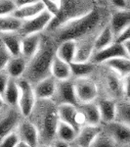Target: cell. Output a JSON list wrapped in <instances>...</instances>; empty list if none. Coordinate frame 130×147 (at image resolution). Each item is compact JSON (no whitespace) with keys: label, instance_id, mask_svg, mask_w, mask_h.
Listing matches in <instances>:
<instances>
[{"label":"cell","instance_id":"cell-29","mask_svg":"<svg viewBox=\"0 0 130 147\" xmlns=\"http://www.w3.org/2000/svg\"><path fill=\"white\" fill-rule=\"evenodd\" d=\"M23 21L14 15L0 16V34L9 32H19L22 28Z\"/></svg>","mask_w":130,"mask_h":147},{"label":"cell","instance_id":"cell-39","mask_svg":"<svg viewBox=\"0 0 130 147\" xmlns=\"http://www.w3.org/2000/svg\"><path fill=\"white\" fill-rule=\"evenodd\" d=\"M10 80H11V78L8 76V74L6 73L5 70L0 72V94H1V95H3L4 91H5Z\"/></svg>","mask_w":130,"mask_h":147},{"label":"cell","instance_id":"cell-43","mask_svg":"<svg viewBox=\"0 0 130 147\" xmlns=\"http://www.w3.org/2000/svg\"><path fill=\"white\" fill-rule=\"evenodd\" d=\"M37 1H38V0H14V2H15L17 8H19V7L25 6V5H29V4H32V3L37 2Z\"/></svg>","mask_w":130,"mask_h":147},{"label":"cell","instance_id":"cell-12","mask_svg":"<svg viewBox=\"0 0 130 147\" xmlns=\"http://www.w3.org/2000/svg\"><path fill=\"white\" fill-rule=\"evenodd\" d=\"M58 116L61 122L74 127L75 129L79 130L82 127V123L80 121L78 108L72 104H61L57 106Z\"/></svg>","mask_w":130,"mask_h":147},{"label":"cell","instance_id":"cell-15","mask_svg":"<svg viewBox=\"0 0 130 147\" xmlns=\"http://www.w3.org/2000/svg\"><path fill=\"white\" fill-rule=\"evenodd\" d=\"M102 134V129L99 125H84L80 127L75 139V145L78 147H90L95 139Z\"/></svg>","mask_w":130,"mask_h":147},{"label":"cell","instance_id":"cell-20","mask_svg":"<svg viewBox=\"0 0 130 147\" xmlns=\"http://www.w3.org/2000/svg\"><path fill=\"white\" fill-rule=\"evenodd\" d=\"M42 34H34L23 36L22 38V56L25 60H29L38 51L42 41Z\"/></svg>","mask_w":130,"mask_h":147},{"label":"cell","instance_id":"cell-28","mask_svg":"<svg viewBox=\"0 0 130 147\" xmlns=\"http://www.w3.org/2000/svg\"><path fill=\"white\" fill-rule=\"evenodd\" d=\"M115 41V34H113L110 25L107 24V25L99 32V34H97V36L95 38V43H94L95 52L106 48V47L111 45V44L113 43Z\"/></svg>","mask_w":130,"mask_h":147},{"label":"cell","instance_id":"cell-21","mask_svg":"<svg viewBox=\"0 0 130 147\" xmlns=\"http://www.w3.org/2000/svg\"><path fill=\"white\" fill-rule=\"evenodd\" d=\"M117 102L113 98H103L97 102L102 122L109 124L115 121Z\"/></svg>","mask_w":130,"mask_h":147},{"label":"cell","instance_id":"cell-27","mask_svg":"<svg viewBox=\"0 0 130 147\" xmlns=\"http://www.w3.org/2000/svg\"><path fill=\"white\" fill-rule=\"evenodd\" d=\"M104 65L108 69L121 77L122 79L130 75V59L128 57H117L106 62Z\"/></svg>","mask_w":130,"mask_h":147},{"label":"cell","instance_id":"cell-51","mask_svg":"<svg viewBox=\"0 0 130 147\" xmlns=\"http://www.w3.org/2000/svg\"><path fill=\"white\" fill-rule=\"evenodd\" d=\"M72 147H78V146H77V145H74V146H72Z\"/></svg>","mask_w":130,"mask_h":147},{"label":"cell","instance_id":"cell-41","mask_svg":"<svg viewBox=\"0 0 130 147\" xmlns=\"http://www.w3.org/2000/svg\"><path fill=\"white\" fill-rule=\"evenodd\" d=\"M123 96L130 100V75L123 78Z\"/></svg>","mask_w":130,"mask_h":147},{"label":"cell","instance_id":"cell-33","mask_svg":"<svg viewBox=\"0 0 130 147\" xmlns=\"http://www.w3.org/2000/svg\"><path fill=\"white\" fill-rule=\"evenodd\" d=\"M115 121L130 127V100L120 101L117 103Z\"/></svg>","mask_w":130,"mask_h":147},{"label":"cell","instance_id":"cell-6","mask_svg":"<svg viewBox=\"0 0 130 147\" xmlns=\"http://www.w3.org/2000/svg\"><path fill=\"white\" fill-rule=\"evenodd\" d=\"M53 19V15H51L47 11H43L42 13H40L39 15L35 16L34 18L23 21L22 28H21L19 34L22 36L34 34H43V32L47 30Z\"/></svg>","mask_w":130,"mask_h":147},{"label":"cell","instance_id":"cell-31","mask_svg":"<svg viewBox=\"0 0 130 147\" xmlns=\"http://www.w3.org/2000/svg\"><path fill=\"white\" fill-rule=\"evenodd\" d=\"M3 98L5 104L11 107H18L20 99V89H19L17 80L11 79L3 93Z\"/></svg>","mask_w":130,"mask_h":147},{"label":"cell","instance_id":"cell-49","mask_svg":"<svg viewBox=\"0 0 130 147\" xmlns=\"http://www.w3.org/2000/svg\"><path fill=\"white\" fill-rule=\"evenodd\" d=\"M95 1H96L97 4H101L103 2V0H95Z\"/></svg>","mask_w":130,"mask_h":147},{"label":"cell","instance_id":"cell-45","mask_svg":"<svg viewBox=\"0 0 130 147\" xmlns=\"http://www.w3.org/2000/svg\"><path fill=\"white\" fill-rule=\"evenodd\" d=\"M123 47L125 49V52H126V55L127 57L130 59V40H127V41L123 42Z\"/></svg>","mask_w":130,"mask_h":147},{"label":"cell","instance_id":"cell-9","mask_svg":"<svg viewBox=\"0 0 130 147\" xmlns=\"http://www.w3.org/2000/svg\"><path fill=\"white\" fill-rule=\"evenodd\" d=\"M53 102L56 105L61 104H72L78 106V100L76 98L74 89V84L72 80L58 82L55 95L53 97Z\"/></svg>","mask_w":130,"mask_h":147},{"label":"cell","instance_id":"cell-1","mask_svg":"<svg viewBox=\"0 0 130 147\" xmlns=\"http://www.w3.org/2000/svg\"><path fill=\"white\" fill-rule=\"evenodd\" d=\"M105 21V12L100 7L96 6L89 13L62 24L52 32H49V34H51L57 44L66 40L78 41L85 37L98 34L99 32L109 24V22Z\"/></svg>","mask_w":130,"mask_h":147},{"label":"cell","instance_id":"cell-8","mask_svg":"<svg viewBox=\"0 0 130 147\" xmlns=\"http://www.w3.org/2000/svg\"><path fill=\"white\" fill-rule=\"evenodd\" d=\"M76 98L79 104L90 103L96 100L98 96V87L94 80L89 78L75 79L74 80Z\"/></svg>","mask_w":130,"mask_h":147},{"label":"cell","instance_id":"cell-50","mask_svg":"<svg viewBox=\"0 0 130 147\" xmlns=\"http://www.w3.org/2000/svg\"><path fill=\"white\" fill-rule=\"evenodd\" d=\"M53 1H55V2H58V3H60V1H61V0H53Z\"/></svg>","mask_w":130,"mask_h":147},{"label":"cell","instance_id":"cell-13","mask_svg":"<svg viewBox=\"0 0 130 147\" xmlns=\"http://www.w3.org/2000/svg\"><path fill=\"white\" fill-rule=\"evenodd\" d=\"M58 80L52 76L39 80L34 84V92L37 100H51L53 99L57 89Z\"/></svg>","mask_w":130,"mask_h":147},{"label":"cell","instance_id":"cell-35","mask_svg":"<svg viewBox=\"0 0 130 147\" xmlns=\"http://www.w3.org/2000/svg\"><path fill=\"white\" fill-rule=\"evenodd\" d=\"M17 9L14 0H0V16L13 15Z\"/></svg>","mask_w":130,"mask_h":147},{"label":"cell","instance_id":"cell-23","mask_svg":"<svg viewBox=\"0 0 130 147\" xmlns=\"http://www.w3.org/2000/svg\"><path fill=\"white\" fill-rule=\"evenodd\" d=\"M105 84L108 92H110L111 96L113 98L123 95V79L110 69L106 74Z\"/></svg>","mask_w":130,"mask_h":147},{"label":"cell","instance_id":"cell-38","mask_svg":"<svg viewBox=\"0 0 130 147\" xmlns=\"http://www.w3.org/2000/svg\"><path fill=\"white\" fill-rule=\"evenodd\" d=\"M11 55L9 54V52L7 51V49L4 47L3 44L0 42V72L4 71L6 69V66L8 64L9 60L11 59Z\"/></svg>","mask_w":130,"mask_h":147},{"label":"cell","instance_id":"cell-4","mask_svg":"<svg viewBox=\"0 0 130 147\" xmlns=\"http://www.w3.org/2000/svg\"><path fill=\"white\" fill-rule=\"evenodd\" d=\"M96 4L95 0H61L60 14L57 17H54L46 32L48 34L52 32L67 21L89 13L95 8Z\"/></svg>","mask_w":130,"mask_h":147},{"label":"cell","instance_id":"cell-18","mask_svg":"<svg viewBox=\"0 0 130 147\" xmlns=\"http://www.w3.org/2000/svg\"><path fill=\"white\" fill-rule=\"evenodd\" d=\"M22 38L23 36L19 32L0 34V42L12 57L22 56Z\"/></svg>","mask_w":130,"mask_h":147},{"label":"cell","instance_id":"cell-2","mask_svg":"<svg viewBox=\"0 0 130 147\" xmlns=\"http://www.w3.org/2000/svg\"><path fill=\"white\" fill-rule=\"evenodd\" d=\"M58 44L50 35H44L38 51L27 61V67L23 78L32 85L51 76V65L56 56Z\"/></svg>","mask_w":130,"mask_h":147},{"label":"cell","instance_id":"cell-42","mask_svg":"<svg viewBox=\"0 0 130 147\" xmlns=\"http://www.w3.org/2000/svg\"><path fill=\"white\" fill-rule=\"evenodd\" d=\"M110 3L115 7V10L119 9H127V4H128V0H108Z\"/></svg>","mask_w":130,"mask_h":147},{"label":"cell","instance_id":"cell-24","mask_svg":"<svg viewBox=\"0 0 130 147\" xmlns=\"http://www.w3.org/2000/svg\"><path fill=\"white\" fill-rule=\"evenodd\" d=\"M51 76L58 82L70 80L72 76L70 64L65 62V61H62L57 56H55L51 65Z\"/></svg>","mask_w":130,"mask_h":147},{"label":"cell","instance_id":"cell-7","mask_svg":"<svg viewBox=\"0 0 130 147\" xmlns=\"http://www.w3.org/2000/svg\"><path fill=\"white\" fill-rule=\"evenodd\" d=\"M22 117L19 108L8 106V109L0 110V139L15 131L22 121Z\"/></svg>","mask_w":130,"mask_h":147},{"label":"cell","instance_id":"cell-16","mask_svg":"<svg viewBox=\"0 0 130 147\" xmlns=\"http://www.w3.org/2000/svg\"><path fill=\"white\" fill-rule=\"evenodd\" d=\"M109 25L112 28L115 36L117 37L130 26V10L129 9L115 10L109 19Z\"/></svg>","mask_w":130,"mask_h":147},{"label":"cell","instance_id":"cell-22","mask_svg":"<svg viewBox=\"0 0 130 147\" xmlns=\"http://www.w3.org/2000/svg\"><path fill=\"white\" fill-rule=\"evenodd\" d=\"M27 67V60H25L23 56L11 57L8 64L6 66V73L13 80H18L23 77Z\"/></svg>","mask_w":130,"mask_h":147},{"label":"cell","instance_id":"cell-3","mask_svg":"<svg viewBox=\"0 0 130 147\" xmlns=\"http://www.w3.org/2000/svg\"><path fill=\"white\" fill-rule=\"evenodd\" d=\"M40 102L37 112V124H34L38 129L40 140L46 143H51L56 138L57 127L60 122L56 104L50 100H38ZM36 106V105H35Z\"/></svg>","mask_w":130,"mask_h":147},{"label":"cell","instance_id":"cell-26","mask_svg":"<svg viewBox=\"0 0 130 147\" xmlns=\"http://www.w3.org/2000/svg\"><path fill=\"white\" fill-rule=\"evenodd\" d=\"M43 11H45V8H44L42 2L38 0L37 2H34V3L29 4V5L19 7V8L16 9L13 15L18 19H20L21 21H25L39 15Z\"/></svg>","mask_w":130,"mask_h":147},{"label":"cell","instance_id":"cell-48","mask_svg":"<svg viewBox=\"0 0 130 147\" xmlns=\"http://www.w3.org/2000/svg\"><path fill=\"white\" fill-rule=\"evenodd\" d=\"M16 147H30V146H28L27 144H25V143H23V142L20 141V142H19V144Z\"/></svg>","mask_w":130,"mask_h":147},{"label":"cell","instance_id":"cell-34","mask_svg":"<svg viewBox=\"0 0 130 147\" xmlns=\"http://www.w3.org/2000/svg\"><path fill=\"white\" fill-rule=\"evenodd\" d=\"M117 146V142L111 137L109 134H101L97 138L95 139V141L92 143V145L90 147H115Z\"/></svg>","mask_w":130,"mask_h":147},{"label":"cell","instance_id":"cell-14","mask_svg":"<svg viewBox=\"0 0 130 147\" xmlns=\"http://www.w3.org/2000/svg\"><path fill=\"white\" fill-rule=\"evenodd\" d=\"M77 108H78V113L82 125H99L100 123L102 122L100 112H99V108L97 106L96 102L79 104L77 106Z\"/></svg>","mask_w":130,"mask_h":147},{"label":"cell","instance_id":"cell-32","mask_svg":"<svg viewBox=\"0 0 130 147\" xmlns=\"http://www.w3.org/2000/svg\"><path fill=\"white\" fill-rule=\"evenodd\" d=\"M72 76L75 79H82V78H89L94 72L95 64L89 62H72L70 64Z\"/></svg>","mask_w":130,"mask_h":147},{"label":"cell","instance_id":"cell-36","mask_svg":"<svg viewBox=\"0 0 130 147\" xmlns=\"http://www.w3.org/2000/svg\"><path fill=\"white\" fill-rule=\"evenodd\" d=\"M20 142L18 134L16 131L9 134L8 136L0 139V147H16Z\"/></svg>","mask_w":130,"mask_h":147},{"label":"cell","instance_id":"cell-10","mask_svg":"<svg viewBox=\"0 0 130 147\" xmlns=\"http://www.w3.org/2000/svg\"><path fill=\"white\" fill-rule=\"evenodd\" d=\"M20 141L30 147H37L40 143V134L38 129L34 123L28 120H22L16 129Z\"/></svg>","mask_w":130,"mask_h":147},{"label":"cell","instance_id":"cell-37","mask_svg":"<svg viewBox=\"0 0 130 147\" xmlns=\"http://www.w3.org/2000/svg\"><path fill=\"white\" fill-rule=\"evenodd\" d=\"M40 1L43 4L44 8H45V11L49 12L54 17H57V16L60 14V11H61L60 3L53 1V0H40Z\"/></svg>","mask_w":130,"mask_h":147},{"label":"cell","instance_id":"cell-25","mask_svg":"<svg viewBox=\"0 0 130 147\" xmlns=\"http://www.w3.org/2000/svg\"><path fill=\"white\" fill-rule=\"evenodd\" d=\"M75 53H76V41L75 40H66V41L58 43L57 45L56 56L68 64L74 62Z\"/></svg>","mask_w":130,"mask_h":147},{"label":"cell","instance_id":"cell-30","mask_svg":"<svg viewBox=\"0 0 130 147\" xmlns=\"http://www.w3.org/2000/svg\"><path fill=\"white\" fill-rule=\"evenodd\" d=\"M77 134H78V130L75 129L74 127L60 121L58 127H57L56 139H60V140L68 142V143L70 144L75 141L77 137Z\"/></svg>","mask_w":130,"mask_h":147},{"label":"cell","instance_id":"cell-19","mask_svg":"<svg viewBox=\"0 0 130 147\" xmlns=\"http://www.w3.org/2000/svg\"><path fill=\"white\" fill-rule=\"evenodd\" d=\"M107 134L117 143H127L130 141V127L117 121L107 124Z\"/></svg>","mask_w":130,"mask_h":147},{"label":"cell","instance_id":"cell-44","mask_svg":"<svg viewBox=\"0 0 130 147\" xmlns=\"http://www.w3.org/2000/svg\"><path fill=\"white\" fill-rule=\"evenodd\" d=\"M53 145L54 147H72L70 143L62 141V140H60V139H56L55 141H53Z\"/></svg>","mask_w":130,"mask_h":147},{"label":"cell","instance_id":"cell-40","mask_svg":"<svg viewBox=\"0 0 130 147\" xmlns=\"http://www.w3.org/2000/svg\"><path fill=\"white\" fill-rule=\"evenodd\" d=\"M127 40H130V26L127 27L121 34H119L115 37V41L119 42V43H123V42L127 41Z\"/></svg>","mask_w":130,"mask_h":147},{"label":"cell","instance_id":"cell-46","mask_svg":"<svg viewBox=\"0 0 130 147\" xmlns=\"http://www.w3.org/2000/svg\"><path fill=\"white\" fill-rule=\"evenodd\" d=\"M37 147H54L53 143H46V142H40Z\"/></svg>","mask_w":130,"mask_h":147},{"label":"cell","instance_id":"cell-17","mask_svg":"<svg viewBox=\"0 0 130 147\" xmlns=\"http://www.w3.org/2000/svg\"><path fill=\"white\" fill-rule=\"evenodd\" d=\"M97 34L91 36L85 37V38L76 41V53H75L74 62H89L91 61L95 48V38Z\"/></svg>","mask_w":130,"mask_h":147},{"label":"cell","instance_id":"cell-47","mask_svg":"<svg viewBox=\"0 0 130 147\" xmlns=\"http://www.w3.org/2000/svg\"><path fill=\"white\" fill-rule=\"evenodd\" d=\"M5 105H6V104H5V101H4L3 95H1V94H0V110H2Z\"/></svg>","mask_w":130,"mask_h":147},{"label":"cell","instance_id":"cell-11","mask_svg":"<svg viewBox=\"0 0 130 147\" xmlns=\"http://www.w3.org/2000/svg\"><path fill=\"white\" fill-rule=\"evenodd\" d=\"M126 52L123 47V44L119 43V42L115 41L111 45H109L106 48L94 52L93 56H92L91 62L94 63L95 65L98 64H105L108 61L112 60V59L117 58V57H125Z\"/></svg>","mask_w":130,"mask_h":147},{"label":"cell","instance_id":"cell-5","mask_svg":"<svg viewBox=\"0 0 130 147\" xmlns=\"http://www.w3.org/2000/svg\"><path fill=\"white\" fill-rule=\"evenodd\" d=\"M20 89V99H19L18 108L23 117L27 118L31 115L32 111L36 105V97L34 92V85L25 78L16 80Z\"/></svg>","mask_w":130,"mask_h":147}]
</instances>
